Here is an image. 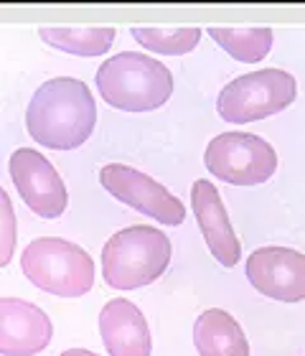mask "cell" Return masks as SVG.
Returning <instances> with one entry per match:
<instances>
[{"instance_id":"17","label":"cell","mask_w":305,"mask_h":356,"mask_svg":"<svg viewBox=\"0 0 305 356\" xmlns=\"http://www.w3.org/2000/svg\"><path fill=\"white\" fill-rule=\"evenodd\" d=\"M15 211L6 188H0V267H6L15 252Z\"/></svg>"},{"instance_id":"3","label":"cell","mask_w":305,"mask_h":356,"mask_svg":"<svg viewBox=\"0 0 305 356\" xmlns=\"http://www.w3.org/2000/svg\"><path fill=\"white\" fill-rule=\"evenodd\" d=\"M173 257L171 239L148 224L127 227L107 239L102 250V277L115 290H135L156 282Z\"/></svg>"},{"instance_id":"14","label":"cell","mask_w":305,"mask_h":356,"mask_svg":"<svg viewBox=\"0 0 305 356\" xmlns=\"http://www.w3.org/2000/svg\"><path fill=\"white\" fill-rule=\"evenodd\" d=\"M38 36L46 44L59 49L64 54L74 56H99L107 54L117 38V31L112 26H99V29H76V26H41Z\"/></svg>"},{"instance_id":"5","label":"cell","mask_w":305,"mask_h":356,"mask_svg":"<svg viewBox=\"0 0 305 356\" xmlns=\"http://www.w3.org/2000/svg\"><path fill=\"white\" fill-rule=\"evenodd\" d=\"M295 97H298L295 76L283 69H260V72L231 79L219 92L216 110L226 122L247 125V122L283 112L295 102Z\"/></svg>"},{"instance_id":"12","label":"cell","mask_w":305,"mask_h":356,"mask_svg":"<svg viewBox=\"0 0 305 356\" xmlns=\"http://www.w3.org/2000/svg\"><path fill=\"white\" fill-rule=\"evenodd\" d=\"M99 334L110 356H150L148 321L135 303L125 298H112L99 313Z\"/></svg>"},{"instance_id":"1","label":"cell","mask_w":305,"mask_h":356,"mask_svg":"<svg viewBox=\"0 0 305 356\" xmlns=\"http://www.w3.org/2000/svg\"><path fill=\"white\" fill-rule=\"evenodd\" d=\"M97 125V102L90 87L74 76H53L33 92L26 110V130L38 145L74 150L90 140Z\"/></svg>"},{"instance_id":"15","label":"cell","mask_w":305,"mask_h":356,"mask_svg":"<svg viewBox=\"0 0 305 356\" xmlns=\"http://www.w3.org/2000/svg\"><path fill=\"white\" fill-rule=\"evenodd\" d=\"M206 33L229 54L231 59L245 61V64H257L270 54L272 49V29L260 26V29H222L211 26Z\"/></svg>"},{"instance_id":"10","label":"cell","mask_w":305,"mask_h":356,"mask_svg":"<svg viewBox=\"0 0 305 356\" xmlns=\"http://www.w3.org/2000/svg\"><path fill=\"white\" fill-rule=\"evenodd\" d=\"M51 339V318L38 305L21 298H0V354L36 356Z\"/></svg>"},{"instance_id":"6","label":"cell","mask_w":305,"mask_h":356,"mask_svg":"<svg viewBox=\"0 0 305 356\" xmlns=\"http://www.w3.org/2000/svg\"><path fill=\"white\" fill-rule=\"evenodd\" d=\"M206 171L231 186L267 184L277 171V153L252 133H222L206 145Z\"/></svg>"},{"instance_id":"18","label":"cell","mask_w":305,"mask_h":356,"mask_svg":"<svg viewBox=\"0 0 305 356\" xmlns=\"http://www.w3.org/2000/svg\"><path fill=\"white\" fill-rule=\"evenodd\" d=\"M59 356H97L94 351H87V349H69V351H61Z\"/></svg>"},{"instance_id":"13","label":"cell","mask_w":305,"mask_h":356,"mask_svg":"<svg viewBox=\"0 0 305 356\" xmlns=\"http://www.w3.org/2000/svg\"><path fill=\"white\" fill-rule=\"evenodd\" d=\"M194 346L199 356H249L242 326L222 308H208L196 318Z\"/></svg>"},{"instance_id":"8","label":"cell","mask_w":305,"mask_h":356,"mask_svg":"<svg viewBox=\"0 0 305 356\" xmlns=\"http://www.w3.org/2000/svg\"><path fill=\"white\" fill-rule=\"evenodd\" d=\"M8 171L23 204L41 219H59L67 211V186L51 165V161L38 150L18 148L8 161Z\"/></svg>"},{"instance_id":"2","label":"cell","mask_w":305,"mask_h":356,"mask_svg":"<svg viewBox=\"0 0 305 356\" xmlns=\"http://www.w3.org/2000/svg\"><path fill=\"white\" fill-rule=\"evenodd\" d=\"M94 82L104 102L122 112L158 110L173 95V74L148 54H115L97 69Z\"/></svg>"},{"instance_id":"9","label":"cell","mask_w":305,"mask_h":356,"mask_svg":"<svg viewBox=\"0 0 305 356\" xmlns=\"http://www.w3.org/2000/svg\"><path fill=\"white\" fill-rule=\"evenodd\" d=\"M247 280L280 303L305 300V254L292 247H260L247 257Z\"/></svg>"},{"instance_id":"11","label":"cell","mask_w":305,"mask_h":356,"mask_svg":"<svg viewBox=\"0 0 305 356\" xmlns=\"http://www.w3.org/2000/svg\"><path fill=\"white\" fill-rule=\"evenodd\" d=\"M191 207L194 216L199 222L204 239L208 245V252L214 254V260L224 267H234L242 257V245H239L231 219L226 214V207L222 201V193L216 191L214 184L206 178L194 181L191 188Z\"/></svg>"},{"instance_id":"7","label":"cell","mask_w":305,"mask_h":356,"mask_svg":"<svg viewBox=\"0 0 305 356\" xmlns=\"http://www.w3.org/2000/svg\"><path fill=\"white\" fill-rule=\"evenodd\" d=\"M99 184L117 201H122L127 207H133L135 211H140V214L150 216L160 224L179 227L186 219V207L163 184H158V181H153L142 171H135L130 165H104L99 171Z\"/></svg>"},{"instance_id":"4","label":"cell","mask_w":305,"mask_h":356,"mask_svg":"<svg viewBox=\"0 0 305 356\" xmlns=\"http://www.w3.org/2000/svg\"><path fill=\"white\" fill-rule=\"evenodd\" d=\"M21 270L36 288L56 298H82L94 288L92 257L59 237L33 239L21 254Z\"/></svg>"},{"instance_id":"16","label":"cell","mask_w":305,"mask_h":356,"mask_svg":"<svg viewBox=\"0 0 305 356\" xmlns=\"http://www.w3.org/2000/svg\"><path fill=\"white\" fill-rule=\"evenodd\" d=\"M133 38L140 46H145L153 54H165V56H183L194 51L201 41V29L186 26V29H156V26H135Z\"/></svg>"}]
</instances>
